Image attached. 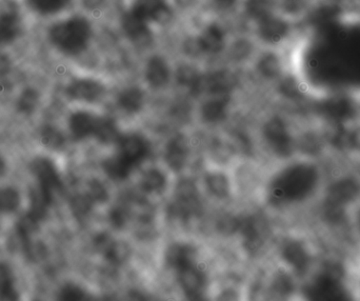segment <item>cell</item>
<instances>
[{"label": "cell", "instance_id": "obj_1", "mask_svg": "<svg viewBox=\"0 0 360 301\" xmlns=\"http://www.w3.org/2000/svg\"><path fill=\"white\" fill-rule=\"evenodd\" d=\"M94 38V25L86 15L69 12L48 21L44 39L52 50L70 58L82 56Z\"/></svg>", "mask_w": 360, "mask_h": 301}, {"label": "cell", "instance_id": "obj_2", "mask_svg": "<svg viewBox=\"0 0 360 301\" xmlns=\"http://www.w3.org/2000/svg\"><path fill=\"white\" fill-rule=\"evenodd\" d=\"M319 169L308 163H296L283 169L273 180L270 186L271 201L278 205L297 203L304 200L315 180L321 179Z\"/></svg>", "mask_w": 360, "mask_h": 301}, {"label": "cell", "instance_id": "obj_3", "mask_svg": "<svg viewBox=\"0 0 360 301\" xmlns=\"http://www.w3.org/2000/svg\"><path fill=\"white\" fill-rule=\"evenodd\" d=\"M150 146L145 137L129 134L118 137L117 152L103 163L108 175L115 179H124L141 161L147 158Z\"/></svg>", "mask_w": 360, "mask_h": 301}, {"label": "cell", "instance_id": "obj_4", "mask_svg": "<svg viewBox=\"0 0 360 301\" xmlns=\"http://www.w3.org/2000/svg\"><path fill=\"white\" fill-rule=\"evenodd\" d=\"M25 14L19 0L0 1V50L20 39L25 27Z\"/></svg>", "mask_w": 360, "mask_h": 301}, {"label": "cell", "instance_id": "obj_5", "mask_svg": "<svg viewBox=\"0 0 360 301\" xmlns=\"http://www.w3.org/2000/svg\"><path fill=\"white\" fill-rule=\"evenodd\" d=\"M105 86L98 80L90 77L74 78L65 88V95L74 103H98L105 96Z\"/></svg>", "mask_w": 360, "mask_h": 301}, {"label": "cell", "instance_id": "obj_6", "mask_svg": "<svg viewBox=\"0 0 360 301\" xmlns=\"http://www.w3.org/2000/svg\"><path fill=\"white\" fill-rule=\"evenodd\" d=\"M23 10L40 20L50 21L71 12L76 0H19Z\"/></svg>", "mask_w": 360, "mask_h": 301}, {"label": "cell", "instance_id": "obj_7", "mask_svg": "<svg viewBox=\"0 0 360 301\" xmlns=\"http://www.w3.org/2000/svg\"><path fill=\"white\" fill-rule=\"evenodd\" d=\"M129 11L150 25L167 23L172 15L169 0H132Z\"/></svg>", "mask_w": 360, "mask_h": 301}, {"label": "cell", "instance_id": "obj_8", "mask_svg": "<svg viewBox=\"0 0 360 301\" xmlns=\"http://www.w3.org/2000/svg\"><path fill=\"white\" fill-rule=\"evenodd\" d=\"M103 116L96 115L86 110H78L68 120L70 134L75 141L94 137L96 139L103 124Z\"/></svg>", "mask_w": 360, "mask_h": 301}, {"label": "cell", "instance_id": "obj_9", "mask_svg": "<svg viewBox=\"0 0 360 301\" xmlns=\"http://www.w3.org/2000/svg\"><path fill=\"white\" fill-rule=\"evenodd\" d=\"M260 39L268 44H278L289 35L290 27L287 19L276 13L269 15L256 23Z\"/></svg>", "mask_w": 360, "mask_h": 301}, {"label": "cell", "instance_id": "obj_10", "mask_svg": "<svg viewBox=\"0 0 360 301\" xmlns=\"http://www.w3.org/2000/svg\"><path fill=\"white\" fill-rule=\"evenodd\" d=\"M32 173L38 181V186L44 192L53 196L54 191L58 190L61 186L60 177L58 175L56 167L50 159L46 157H38L32 161Z\"/></svg>", "mask_w": 360, "mask_h": 301}, {"label": "cell", "instance_id": "obj_11", "mask_svg": "<svg viewBox=\"0 0 360 301\" xmlns=\"http://www.w3.org/2000/svg\"><path fill=\"white\" fill-rule=\"evenodd\" d=\"M182 291L190 298H200L205 289V276L196 267L191 264L182 270L177 271Z\"/></svg>", "mask_w": 360, "mask_h": 301}, {"label": "cell", "instance_id": "obj_12", "mask_svg": "<svg viewBox=\"0 0 360 301\" xmlns=\"http://www.w3.org/2000/svg\"><path fill=\"white\" fill-rule=\"evenodd\" d=\"M226 32L218 23H209L197 37L199 50L207 54H217L226 44Z\"/></svg>", "mask_w": 360, "mask_h": 301}, {"label": "cell", "instance_id": "obj_13", "mask_svg": "<svg viewBox=\"0 0 360 301\" xmlns=\"http://www.w3.org/2000/svg\"><path fill=\"white\" fill-rule=\"evenodd\" d=\"M122 29L127 37L135 44H145L151 38V25L129 10L122 14Z\"/></svg>", "mask_w": 360, "mask_h": 301}, {"label": "cell", "instance_id": "obj_14", "mask_svg": "<svg viewBox=\"0 0 360 301\" xmlns=\"http://www.w3.org/2000/svg\"><path fill=\"white\" fill-rule=\"evenodd\" d=\"M171 77V70L166 59L153 56L146 65V79L152 88H162L168 84Z\"/></svg>", "mask_w": 360, "mask_h": 301}, {"label": "cell", "instance_id": "obj_15", "mask_svg": "<svg viewBox=\"0 0 360 301\" xmlns=\"http://www.w3.org/2000/svg\"><path fill=\"white\" fill-rule=\"evenodd\" d=\"M230 97L228 93L224 94H213V97L205 101L202 105V117L207 122H216L226 117V108H228Z\"/></svg>", "mask_w": 360, "mask_h": 301}, {"label": "cell", "instance_id": "obj_16", "mask_svg": "<svg viewBox=\"0 0 360 301\" xmlns=\"http://www.w3.org/2000/svg\"><path fill=\"white\" fill-rule=\"evenodd\" d=\"M145 96L143 91L136 87L124 89L117 96V105L127 114L139 113L143 109Z\"/></svg>", "mask_w": 360, "mask_h": 301}, {"label": "cell", "instance_id": "obj_17", "mask_svg": "<svg viewBox=\"0 0 360 301\" xmlns=\"http://www.w3.org/2000/svg\"><path fill=\"white\" fill-rule=\"evenodd\" d=\"M196 252L191 245H175L167 253V262L176 271L182 270L195 262Z\"/></svg>", "mask_w": 360, "mask_h": 301}, {"label": "cell", "instance_id": "obj_18", "mask_svg": "<svg viewBox=\"0 0 360 301\" xmlns=\"http://www.w3.org/2000/svg\"><path fill=\"white\" fill-rule=\"evenodd\" d=\"M15 281L10 264L0 262V300H16L19 297Z\"/></svg>", "mask_w": 360, "mask_h": 301}, {"label": "cell", "instance_id": "obj_19", "mask_svg": "<svg viewBox=\"0 0 360 301\" xmlns=\"http://www.w3.org/2000/svg\"><path fill=\"white\" fill-rule=\"evenodd\" d=\"M40 93L34 88H25L16 101L17 111L23 115H31L40 103Z\"/></svg>", "mask_w": 360, "mask_h": 301}, {"label": "cell", "instance_id": "obj_20", "mask_svg": "<svg viewBox=\"0 0 360 301\" xmlns=\"http://www.w3.org/2000/svg\"><path fill=\"white\" fill-rule=\"evenodd\" d=\"M274 0H245V10L255 23L275 13Z\"/></svg>", "mask_w": 360, "mask_h": 301}, {"label": "cell", "instance_id": "obj_21", "mask_svg": "<svg viewBox=\"0 0 360 301\" xmlns=\"http://www.w3.org/2000/svg\"><path fill=\"white\" fill-rule=\"evenodd\" d=\"M21 196L17 188L4 186L0 188V214L14 213L20 207Z\"/></svg>", "mask_w": 360, "mask_h": 301}, {"label": "cell", "instance_id": "obj_22", "mask_svg": "<svg viewBox=\"0 0 360 301\" xmlns=\"http://www.w3.org/2000/svg\"><path fill=\"white\" fill-rule=\"evenodd\" d=\"M186 145L184 139L177 137L169 146L168 152H167V158H168L169 165L174 169H179L186 160Z\"/></svg>", "mask_w": 360, "mask_h": 301}, {"label": "cell", "instance_id": "obj_23", "mask_svg": "<svg viewBox=\"0 0 360 301\" xmlns=\"http://www.w3.org/2000/svg\"><path fill=\"white\" fill-rule=\"evenodd\" d=\"M40 141L44 147L51 150H59L63 147L65 137L63 133L53 126H46L40 132Z\"/></svg>", "mask_w": 360, "mask_h": 301}, {"label": "cell", "instance_id": "obj_24", "mask_svg": "<svg viewBox=\"0 0 360 301\" xmlns=\"http://www.w3.org/2000/svg\"><path fill=\"white\" fill-rule=\"evenodd\" d=\"M145 188L150 192H158L165 186V177L158 171H151L143 178Z\"/></svg>", "mask_w": 360, "mask_h": 301}, {"label": "cell", "instance_id": "obj_25", "mask_svg": "<svg viewBox=\"0 0 360 301\" xmlns=\"http://www.w3.org/2000/svg\"><path fill=\"white\" fill-rule=\"evenodd\" d=\"M6 50L8 49L0 50V79L8 77L14 67L13 57Z\"/></svg>", "mask_w": 360, "mask_h": 301}, {"label": "cell", "instance_id": "obj_26", "mask_svg": "<svg viewBox=\"0 0 360 301\" xmlns=\"http://www.w3.org/2000/svg\"><path fill=\"white\" fill-rule=\"evenodd\" d=\"M60 297L63 300H80L84 297V292L75 286H67L61 290Z\"/></svg>", "mask_w": 360, "mask_h": 301}, {"label": "cell", "instance_id": "obj_27", "mask_svg": "<svg viewBox=\"0 0 360 301\" xmlns=\"http://www.w3.org/2000/svg\"><path fill=\"white\" fill-rule=\"evenodd\" d=\"M103 0H82V6L88 10L94 11L101 6Z\"/></svg>", "mask_w": 360, "mask_h": 301}, {"label": "cell", "instance_id": "obj_28", "mask_svg": "<svg viewBox=\"0 0 360 301\" xmlns=\"http://www.w3.org/2000/svg\"><path fill=\"white\" fill-rule=\"evenodd\" d=\"M213 1L214 4H215L216 6H219V8H229L234 6L237 0H213Z\"/></svg>", "mask_w": 360, "mask_h": 301}, {"label": "cell", "instance_id": "obj_29", "mask_svg": "<svg viewBox=\"0 0 360 301\" xmlns=\"http://www.w3.org/2000/svg\"><path fill=\"white\" fill-rule=\"evenodd\" d=\"M6 173V162L4 157L0 155V178L4 177Z\"/></svg>", "mask_w": 360, "mask_h": 301}, {"label": "cell", "instance_id": "obj_30", "mask_svg": "<svg viewBox=\"0 0 360 301\" xmlns=\"http://www.w3.org/2000/svg\"><path fill=\"white\" fill-rule=\"evenodd\" d=\"M0 229H1V222H0Z\"/></svg>", "mask_w": 360, "mask_h": 301}]
</instances>
